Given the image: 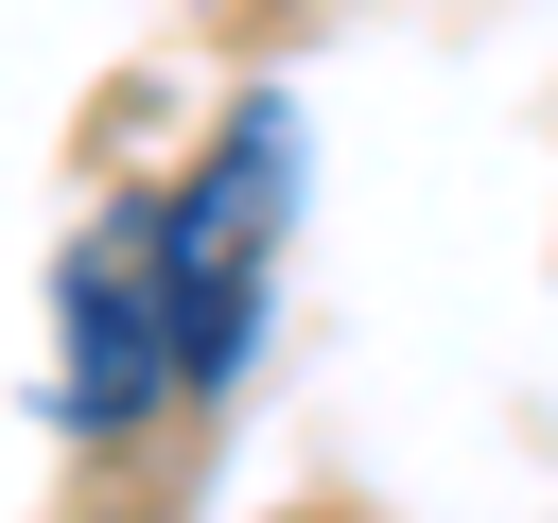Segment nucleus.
<instances>
[{
	"instance_id": "1",
	"label": "nucleus",
	"mask_w": 558,
	"mask_h": 523,
	"mask_svg": "<svg viewBox=\"0 0 558 523\" xmlns=\"http://www.w3.org/2000/svg\"><path fill=\"white\" fill-rule=\"evenodd\" d=\"M192 384V314H174V209L122 192L70 262H52V401L70 436H140Z\"/></svg>"
},
{
	"instance_id": "2",
	"label": "nucleus",
	"mask_w": 558,
	"mask_h": 523,
	"mask_svg": "<svg viewBox=\"0 0 558 523\" xmlns=\"http://www.w3.org/2000/svg\"><path fill=\"white\" fill-rule=\"evenodd\" d=\"M157 209H174L192 384H244V349H262V279H279V227H296V105H279V87H262V105H227L209 174H192V192H157Z\"/></svg>"
}]
</instances>
